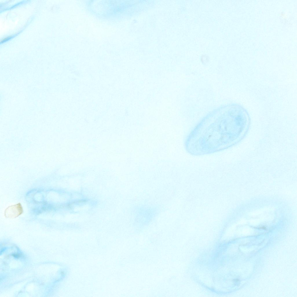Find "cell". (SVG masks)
<instances>
[{"label":"cell","mask_w":297,"mask_h":297,"mask_svg":"<svg viewBox=\"0 0 297 297\" xmlns=\"http://www.w3.org/2000/svg\"><path fill=\"white\" fill-rule=\"evenodd\" d=\"M23 209L20 203L11 205L5 210L4 215L6 217L15 218L21 215L23 212Z\"/></svg>","instance_id":"cell-1"}]
</instances>
